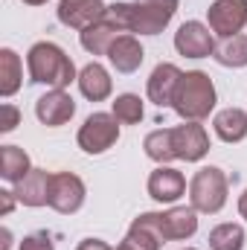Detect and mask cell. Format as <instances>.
I'll return each mask as SVG.
<instances>
[{"label": "cell", "instance_id": "f1b7e54d", "mask_svg": "<svg viewBox=\"0 0 247 250\" xmlns=\"http://www.w3.org/2000/svg\"><path fill=\"white\" fill-rule=\"evenodd\" d=\"M3 195V204H0V215H9L12 207H15V192H0Z\"/></svg>", "mask_w": 247, "mask_h": 250}, {"label": "cell", "instance_id": "1f68e13d", "mask_svg": "<svg viewBox=\"0 0 247 250\" xmlns=\"http://www.w3.org/2000/svg\"><path fill=\"white\" fill-rule=\"evenodd\" d=\"M23 3H29V6H41V3H47V0H23Z\"/></svg>", "mask_w": 247, "mask_h": 250}, {"label": "cell", "instance_id": "83f0119b", "mask_svg": "<svg viewBox=\"0 0 247 250\" xmlns=\"http://www.w3.org/2000/svg\"><path fill=\"white\" fill-rule=\"evenodd\" d=\"M76 250H114V248H108V245H105V242H99V239H84Z\"/></svg>", "mask_w": 247, "mask_h": 250}, {"label": "cell", "instance_id": "ba28073f", "mask_svg": "<svg viewBox=\"0 0 247 250\" xmlns=\"http://www.w3.org/2000/svg\"><path fill=\"white\" fill-rule=\"evenodd\" d=\"M172 148H175V157H181L186 163L201 160L209 151V137H206L204 125L186 123V125L172 128Z\"/></svg>", "mask_w": 247, "mask_h": 250}, {"label": "cell", "instance_id": "3957f363", "mask_svg": "<svg viewBox=\"0 0 247 250\" xmlns=\"http://www.w3.org/2000/svg\"><path fill=\"white\" fill-rule=\"evenodd\" d=\"M227 175L218 169V166H206L201 169L192 184H189V198H192V207L198 212H218L224 204H227Z\"/></svg>", "mask_w": 247, "mask_h": 250}, {"label": "cell", "instance_id": "9a60e30c", "mask_svg": "<svg viewBox=\"0 0 247 250\" xmlns=\"http://www.w3.org/2000/svg\"><path fill=\"white\" fill-rule=\"evenodd\" d=\"M108 59L117 67V73H134V70L143 64L145 53H143V47H140V41H137L134 35H120V38L111 44Z\"/></svg>", "mask_w": 247, "mask_h": 250}, {"label": "cell", "instance_id": "6da1fadb", "mask_svg": "<svg viewBox=\"0 0 247 250\" xmlns=\"http://www.w3.org/2000/svg\"><path fill=\"white\" fill-rule=\"evenodd\" d=\"M26 64H29V76L32 82L38 84H50L53 90H64L70 87V82L76 79V67L70 62V56H64L62 47L56 44H35L26 56Z\"/></svg>", "mask_w": 247, "mask_h": 250}, {"label": "cell", "instance_id": "484cf974", "mask_svg": "<svg viewBox=\"0 0 247 250\" xmlns=\"http://www.w3.org/2000/svg\"><path fill=\"white\" fill-rule=\"evenodd\" d=\"M21 123V111L15 108V105H0V131L3 134H9V131H15V125Z\"/></svg>", "mask_w": 247, "mask_h": 250}, {"label": "cell", "instance_id": "4dcf8cb0", "mask_svg": "<svg viewBox=\"0 0 247 250\" xmlns=\"http://www.w3.org/2000/svg\"><path fill=\"white\" fill-rule=\"evenodd\" d=\"M114 250H137V248H134V245H128V242H123L120 248H114Z\"/></svg>", "mask_w": 247, "mask_h": 250}, {"label": "cell", "instance_id": "30bf717a", "mask_svg": "<svg viewBox=\"0 0 247 250\" xmlns=\"http://www.w3.org/2000/svg\"><path fill=\"white\" fill-rule=\"evenodd\" d=\"M108 6L102 0H62L59 3V21L73 29H87L105 18Z\"/></svg>", "mask_w": 247, "mask_h": 250}, {"label": "cell", "instance_id": "f546056e", "mask_svg": "<svg viewBox=\"0 0 247 250\" xmlns=\"http://www.w3.org/2000/svg\"><path fill=\"white\" fill-rule=\"evenodd\" d=\"M239 209H242V215L247 218V192L242 195V201H239Z\"/></svg>", "mask_w": 247, "mask_h": 250}, {"label": "cell", "instance_id": "4316f807", "mask_svg": "<svg viewBox=\"0 0 247 250\" xmlns=\"http://www.w3.org/2000/svg\"><path fill=\"white\" fill-rule=\"evenodd\" d=\"M21 250H53V239L47 233H32L21 242Z\"/></svg>", "mask_w": 247, "mask_h": 250}, {"label": "cell", "instance_id": "44dd1931", "mask_svg": "<svg viewBox=\"0 0 247 250\" xmlns=\"http://www.w3.org/2000/svg\"><path fill=\"white\" fill-rule=\"evenodd\" d=\"M21 76H23L21 59H18L9 47L0 50V93H3V96H12V93L21 87Z\"/></svg>", "mask_w": 247, "mask_h": 250}, {"label": "cell", "instance_id": "277c9868", "mask_svg": "<svg viewBox=\"0 0 247 250\" xmlns=\"http://www.w3.org/2000/svg\"><path fill=\"white\" fill-rule=\"evenodd\" d=\"M178 12V0H134L131 6V32L157 35L172 15Z\"/></svg>", "mask_w": 247, "mask_h": 250}, {"label": "cell", "instance_id": "8992f818", "mask_svg": "<svg viewBox=\"0 0 247 250\" xmlns=\"http://www.w3.org/2000/svg\"><path fill=\"white\" fill-rule=\"evenodd\" d=\"M247 23V0H215L209 6V29L221 38H233Z\"/></svg>", "mask_w": 247, "mask_h": 250}, {"label": "cell", "instance_id": "ac0fdd59", "mask_svg": "<svg viewBox=\"0 0 247 250\" xmlns=\"http://www.w3.org/2000/svg\"><path fill=\"white\" fill-rule=\"evenodd\" d=\"M120 26H114L111 21H99V23H93V26H87V29H82V47L87 50V53H93V56H102V53H108L111 50V44L120 38Z\"/></svg>", "mask_w": 247, "mask_h": 250}, {"label": "cell", "instance_id": "7a4b0ae2", "mask_svg": "<svg viewBox=\"0 0 247 250\" xmlns=\"http://www.w3.org/2000/svg\"><path fill=\"white\" fill-rule=\"evenodd\" d=\"M172 108H175L184 120H189V123L204 120V117L215 108V87H212L209 76L201 73V70L184 73V76H181V84H178V90H175Z\"/></svg>", "mask_w": 247, "mask_h": 250}, {"label": "cell", "instance_id": "e0dca14e", "mask_svg": "<svg viewBox=\"0 0 247 250\" xmlns=\"http://www.w3.org/2000/svg\"><path fill=\"white\" fill-rule=\"evenodd\" d=\"M79 87L90 102H102V99L111 96V76H108V70L102 64L93 62L79 73Z\"/></svg>", "mask_w": 247, "mask_h": 250}, {"label": "cell", "instance_id": "5bb4252c", "mask_svg": "<svg viewBox=\"0 0 247 250\" xmlns=\"http://www.w3.org/2000/svg\"><path fill=\"white\" fill-rule=\"evenodd\" d=\"M184 189H186L184 175H181L178 169H169V166L154 169L151 178H148V195H151L154 201H160V204L178 201V198L184 195Z\"/></svg>", "mask_w": 247, "mask_h": 250}, {"label": "cell", "instance_id": "9c48e42d", "mask_svg": "<svg viewBox=\"0 0 247 250\" xmlns=\"http://www.w3.org/2000/svg\"><path fill=\"white\" fill-rule=\"evenodd\" d=\"M175 50L186 56V59H206L215 53V41H212V32L198 23V21H189L184 23L178 32H175Z\"/></svg>", "mask_w": 247, "mask_h": 250}, {"label": "cell", "instance_id": "4fadbf2b", "mask_svg": "<svg viewBox=\"0 0 247 250\" xmlns=\"http://www.w3.org/2000/svg\"><path fill=\"white\" fill-rule=\"evenodd\" d=\"M50 184H53V175L44 172V169H32L26 178H21L15 184V198L26 207H44L50 201Z\"/></svg>", "mask_w": 247, "mask_h": 250}, {"label": "cell", "instance_id": "2e32d148", "mask_svg": "<svg viewBox=\"0 0 247 250\" xmlns=\"http://www.w3.org/2000/svg\"><path fill=\"white\" fill-rule=\"evenodd\" d=\"M163 230H166V239H169V242L195 236V230H198L195 207H175V209L163 212Z\"/></svg>", "mask_w": 247, "mask_h": 250}, {"label": "cell", "instance_id": "d4e9b609", "mask_svg": "<svg viewBox=\"0 0 247 250\" xmlns=\"http://www.w3.org/2000/svg\"><path fill=\"white\" fill-rule=\"evenodd\" d=\"M114 117L123 125L140 123V120H143V102H140V96H134V93L117 96V102H114Z\"/></svg>", "mask_w": 247, "mask_h": 250}, {"label": "cell", "instance_id": "8fae6325", "mask_svg": "<svg viewBox=\"0 0 247 250\" xmlns=\"http://www.w3.org/2000/svg\"><path fill=\"white\" fill-rule=\"evenodd\" d=\"M35 114H38V120L44 125L59 128V125H64L73 114H76V102H73V96L64 93V90H50V93H44V96L38 99Z\"/></svg>", "mask_w": 247, "mask_h": 250}, {"label": "cell", "instance_id": "7402d4cb", "mask_svg": "<svg viewBox=\"0 0 247 250\" xmlns=\"http://www.w3.org/2000/svg\"><path fill=\"white\" fill-rule=\"evenodd\" d=\"M215 62L224 67H245L247 64V35H233L224 38V44L215 47Z\"/></svg>", "mask_w": 247, "mask_h": 250}, {"label": "cell", "instance_id": "7c38bea8", "mask_svg": "<svg viewBox=\"0 0 247 250\" xmlns=\"http://www.w3.org/2000/svg\"><path fill=\"white\" fill-rule=\"evenodd\" d=\"M181 76L184 73L175 64H157L154 73H151V79H148V99L154 105H160V108L172 105L175 102V90L181 84Z\"/></svg>", "mask_w": 247, "mask_h": 250}, {"label": "cell", "instance_id": "d6986e66", "mask_svg": "<svg viewBox=\"0 0 247 250\" xmlns=\"http://www.w3.org/2000/svg\"><path fill=\"white\" fill-rule=\"evenodd\" d=\"M215 134L224 140V143H239L247 137V111L242 108H227L221 114H215Z\"/></svg>", "mask_w": 247, "mask_h": 250}, {"label": "cell", "instance_id": "d6a6232c", "mask_svg": "<svg viewBox=\"0 0 247 250\" xmlns=\"http://www.w3.org/2000/svg\"><path fill=\"white\" fill-rule=\"evenodd\" d=\"M186 250H192V248H186Z\"/></svg>", "mask_w": 247, "mask_h": 250}, {"label": "cell", "instance_id": "52a82bcc", "mask_svg": "<svg viewBox=\"0 0 247 250\" xmlns=\"http://www.w3.org/2000/svg\"><path fill=\"white\" fill-rule=\"evenodd\" d=\"M53 209H59L64 215L76 212L82 204H84V184L73 175V172H59L53 175V184H50V201H47Z\"/></svg>", "mask_w": 247, "mask_h": 250}, {"label": "cell", "instance_id": "ffe728a7", "mask_svg": "<svg viewBox=\"0 0 247 250\" xmlns=\"http://www.w3.org/2000/svg\"><path fill=\"white\" fill-rule=\"evenodd\" d=\"M32 169H29V157L23 148L18 146H3L0 148V175L12 184H18L21 178H26Z\"/></svg>", "mask_w": 247, "mask_h": 250}, {"label": "cell", "instance_id": "603a6c76", "mask_svg": "<svg viewBox=\"0 0 247 250\" xmlns=\"http://www.w3.org/2000/svg\"><path fill=\"white\" fill-rule=\"evenodd\" d=\"M145 154L157 163H169L175 160V148H172V128H160V131H151L145 137Z\"/></svg>", "mask_w": 247, "mask_h": 250}, {"label": "cell", "instance_id": "cb8c5ba5", "mask_svg": "<svg viewBox=\"0 0 247 250\" xmlns=\"http://www.w3.org/2000/svg\"><path fill=\"white\" fill-rule=\"evenodd\" d=\"M209 248L212 250H242L245 248V230L239 224H218L209 233Z\"/></svg>", "mask_w": 247, "mask_h": 250}, {"label": "cell", "instance_id": "5b68a950", "mask_svg": "<svg viewBox=\"0 0 247 250\" xmlns=\"http://www.w3.org/2000/svg\"><path fill=\"white\" fill-rule=\"evenodd\" d=\"M120 120L111 114H90L84 125L79 128V146L87 154H102L105 148H111L120 137Z\"/></svg>", "mask_w": 247, "mask_h": 250}]
</instances>
